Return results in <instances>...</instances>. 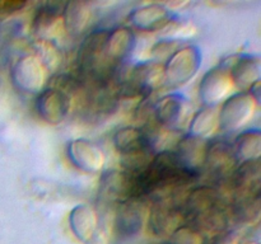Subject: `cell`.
Here are the masks:
<instances>
[{"mask_svg":"<svg viewBox=\"0 0 261 244\" xmlns=\"http://www.w3.org/2000/svg\"><path fill=\"white\" fill-rule=\"evenodd\" d=\"M201 65V53L195 46L176 50L163 66V81L168 86H180L190 81Z\"/></svg>","mask_w":261,"mask_h":244,"instance_id":"1","label":"cell"},{"mask_svg":"<svg viewBox=\"0 0 261 244\" xmlns=\"http://www.w3.org/2000/svg\"><path fill=\"white\" fill-rule=\"evenodd\" d=\"M257 101L250 92H239L224 101L218 112L222 131L233 132L241 129L252 118Z\"/></svg>","mask_w":261,"mask_h":244,"instance_id":"2","label":"cell"},{"mask_svg":"<svg viewBox=\"0 0 261 244\" xmlns=\"http://www.w3.org/2000/svg\"><path fill=\"white\" fill-rule=\"evenodd\" d=\"M46 69L35 55H24L15 61L12 80L15 88L24 93H40L46 81Z\"/></svg>","mask_w":261,"mask_h":244,"instance_id":"3","label":"cell"},{"mask_svg":"<svg viewBox=\"0 0 261 244\" xmlns=\"http://www.w3.org/2000/svg\"><path fill=\"white\" fill-rule=\"evenodd\" d=\"M71 108V97L54 86L40 92L36 99V111L45 122L59 125L68 117Z\"/></svg>","mask_w":261,"mask_h":244,"instance_id":"4","label":"cell"},{"mask_svg":"<svg viewBox=\"0 0 261 244\" xmlns=\"http://www.w3.org/2000/svg\"><path fill=\"white\" fill-rule=\"evenodd\" d=\"M66 155L71 164L86 173H98L105 165L103 150L87 139H75L69 141Z\"/></svg>","mask_w":261,"mask_h":244,"instance_id":"5","label":"cell"},{"mask_svg":"<svg viewBox=\"0 0 261 244\" xmlns=\"http://www.w3.org/2000/svg\"><path fill=\"white\" fill-rule=\"evenodd\" d=\"M232 83L228 68L226 65H219L212 69L204 75L199 85V97L204 104L214 107L223 101L231 92Z\"/></svg>","mask_w":261,"mask_h":244,"instance_id":"6","label":"cell"},{"mask_svg":"<svg viewBox=\"0 0 261 244\" xmlns=\"http://www.w3.org/2000/svg\"><path fill=\"white\" fill-rule=\"evenodd\" d=\"M144 205L139 198L120 202L115 219V234L120 238H132L142 230L145 220Z\"/></svg>","mask_w":261,"mask_h":244,"instance_id":"7","label":"cell"},{"mask_svg":"<svg viewBox=\"0 0 261 244\" xmlns=\"http://www.w3.org/2000/svg\"><path fill=\"white\" fill-rule=\"evenodd\" d=\"M185 224V215L181 206L173 205L170 201H158V205L152 210L149 225L155 235H168Z\"/></svg>","mask_w":261,"mask_h":244,"instance_id":"8","label":"cell"},{"mask_svg":"<svg viewBox=\"0 0 261 244\" xmlns=\"http://www.w3.org/2000/svg\"><path fill=\"white\" fill-rule=\"evenodd\" d=\"M228 68L231 80L241 92H249L260 83V58L255 55H241L226 65Z\"/></svg>","mask_w":261,"mask_h":244,"instance_id":"9","label":"cell"},{"mask_svg":"<svg viewBox=\"0 0 261 244\" xmlns=\"http://www.w3.org/2000/svg\"><path fill=\"white\" fill-rule=\"evenodd\" d=\"M188 101L180 94L163 97L154 107V116L158 124L168 127L182 126L188 118Z\"/></svg>","mask_w":261,"mask_h":244,"instance_id":"10","label":"cell"},{"mask_svg":"<svg viewBox=\"0 0 261 244\" xmlns=\"http://www.w3.org/2000/svg\"><path fill=\"white\" fill-rule=\"evenodd\" d=\"M69 226L71 233L83 243L88 244L94 239L98 229V216L91 205H78L70 211Z\"/></svg>","mask_w":261,"mask_h":244,"instance_id":"11","label":"cell"},{"mask_svg":"<svg viewBox=\"0 0 261 244\" xmlns=\"http://www.w3.org/2000/svg\"><path fill=\"white\" fill-rule=\"evenodd\" d=\"M133 24L142 30L165 29L171 23V13L165 5L149 4L130 14Z\"/></svg>","mask_w":261,"mask_h":244,"instance_id":"12","label":"cell"},{"mask_svg":"<svg viewBox=\"0 0 261 244\" xmlns=\"http://www.w3.org/2000/svg\"><path fill=\"white\" fill-rule=\"evenodd\" d=\"M135 45V36L133 30L127 27H119L107 30L106 52L110 61L116 68L120 63L129 56Z\"/></svg>","mask_w":261,"mask_h":244,"instance_id":"13","label":"cell"},{"mask_svg":"<svg viewBox=\"0 0 261 244\" xmlns=\"http://www.w3.org/2000/svg\"><path fill=\"white\" fill-rule=\"evenodd\" d=\"M204 163H206L209 169L216 172L217 174L233 172L232 168L237 163L233 145L228 144L227 141H222V140L209 142L206 145Z\"/></svg>","mask_w":261,"mask_h":244,"instance_id":"14","label":"cell"},{"mask_svg":"<svg viewBox=\"0 0 261 244\" xmlns=\"http://www.w3.org/2000/svg\"><path fill=\"white\" fill-rule=\"evenodd\" d=\"M261 136L259 130H247L237 136L233 145L234 157L239 164L259 160Z\"/></svg>","mask_w":261,"mask_h":244,"instance_id":"15","label":"cell"},{"mask_svg":"<svg viewBox=\"0 0 261 244\" xmlns=\"http://www.w3.org/2000/svg\"><path fill=\"white\" fill-rule=\"evenodd\" d=\"M218 126V111L214 107H205L201 111H199L191 119V136L203 139V137L208 136L212 132L216 131Z\"/></svg>","mask_w":261,"mask_h":244,"instance_id":"16","label":"cell"},{"mask_svg":"<svg viewBox=\"0 0 261 244\" xmlns=\"http://www.w3.org/2000/svg\"><path fill=\"white\" fill-rule=\"evenodd\" d=\"M64 8L65 4L64 3H43L38 7L36 10L35 18H33L32 27L36 32H41V30L50 29L58 19L63 17Z\"/></svg>","mask_w":261,"mask_h":244,"instance_id":"17","label":"cell"},{"mask_svg":"<svg viewBox=\"0 0 261 244\" xmlns=\"http://www.w3.org/2000/svg\"><path fill=\"white\" fill-rule=\"evenodd\" d=\"M63 17L69 32L81 33L89 22V8L84 3H66Z\"/></svg>","mask_w":261,"mask_h":244,"instance_id":"18","label":"cell"},{"mask_svg":"<svg viewBox=\"0 0 261 244\" xmlns=\"http://www.w3.org/2000/svg\"><path fill=\"white\" fill-rule=\"evenodd\" d=\"M33 55L41 61L46 70H55L61 64L63 56L58 45L51 40H38L33 43Z\"/></svg>","mask_w":261,"mask_h":244,"instance_id":"19","label":"cell"},{"mask_svg":"<svg viewBox=\"0 0 261 244\" xmlns=\"http://www.w3.org/2000/svg\"><path fill=\"white\" fill-rule=\"evenodd\" d=\"M205 238L189 224H184L170 235L168 244H203Z\"/></svg>","mask_w":261,"mask_h":244,"instance_id":"20","label":"cell"},{"mask_svg":"<svg viewBox=\"0 0 261 244\" xmlns=\"http://www.w3.org/2000/svg\"><path fill=\"white\" fill-rule=\"evenodd\" d=\"M27 7L25 2H0V14H13Z\"/></svg>","mask_w":261,"mask_h":244,"instance_id":"21","label":"cell"}]
</instances>
